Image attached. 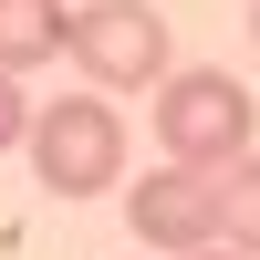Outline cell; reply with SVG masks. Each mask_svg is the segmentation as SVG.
Returning <instances> with one entry per match:
<instances>
[{"label": "cell", "instance_id": "obj_4", "mask_svg": "<svg viewBox=\"0 0 260 260\" xmlns=\"http://www.w3.org/2000/svg\"><path fill=\"white\" fill-rule=\"evenodd\" d=\"M125 229H136V250H219V177L208 167H146L136 187H125Z\"/></svg>", "mask_w": 260, "mask_h": 260}, {"label": "cell", "instance_id": "obj_2", "mask_svg": "<svg viewBox=\"0 0 260 260\" xmlns=\"http://www.w3.org/2000/svg\"><path fill=\"white\" fill-rule=\"evenodd\" d=\"M21 156H31V177L52 198H104L125 177V115H115V94H52V104H31Z\"/></svg>", "mask_w": 260, "mask_h": 260}, {"label": "cell", "instance_id": "obj_9", "mask_svg": "<svg viewBox=\"0 0 260 260\" xmlns=\"http://www.w3.org/2000/svg\"><path fill=\"white\" fill-rule=\"evenodd\" d=\"M250 42H260V0H250Z\"/></svg>", "mask_w": 260, "mask_h": 260}, {"label": "cell", "instance_id": "obj_7", "mask_svg": "<svg viewBox=\"0 0 260 260\" xmlns=\"http://www.w3.org/2000/svg\"><path fill=\"white\" fill-rule=\"evenodd\" d=\"M31 136V94H21V73H0V156Z\"/></svg>", "mask_w": 260, "mask_h": 260}, {"label": "cell", "instance_id": "obj_5", "mask_svg": "<svg viewBox=\"0 0 260 260\" xmlns=\"http://www.w3.org/2000/svg\"><path fill=\"white\" fill-rule=\"evenodd\" d=\"M62 31H73V11H62V0H0V73L52 62V52H62Z\"/></svg>", "mask_w": 260, "mask_h": 260}, {"label": "cell", "instance_id": "obj_8", "mask_svg": "<svg viewBox=\"0 0 260 260\" xmlns=\"http://www.w3.org/2000/svg\"><path fill=\"white\" fill-rule=\"evenodd\" d=\"M187 260H240V250H187Z\"/></svg>", "mask_w": 260, "mask_h": 260}, {"label": "cell", "instance_id": "obj_3", "mask_svg": "<svg viewBox=\"0 0 260 260\" xmlns=\"http://www.w3.org/2000/svg\"><path fill=\"white\" fill-rule=\"evenodd\" d=\"M62 52H73V73L94 83V94H146V83L177 73V62H167V21L146 11V0H83L73 31H62Z\"/></svg>", "mask_w": 260, "mask_h": 260}, {"label": "cell", "instance_id": "obj_1", "mask_svg": "<svg viewBox=\"0 0 260 260\" xmlns=\"http://www.w3.org/2000/svg\"><path fill=\"white\" fill-rule=\"evenodd\" d=\"M146 125H156V156H167V167H208V177H229V167L250 156V136H260V104H250V83L219 73V62H187V73L156 83Z\"/></svg>", "mask_w": 260, "mask_h": 260}, {"label": "cell", "instance_id": "obj_6", "mask_svg": "<svg viewBox=\"0 0 260 260\" xmlns=\"http://www.w3.org/2000/svg\"><path fill=\"white\" fill-rule=\"evenodd\" d=\"M219 240L240 250V260H260V146L219 177Z\"/></svg>", "mask_w": 260, "mask_h": 260}]
</instances>
